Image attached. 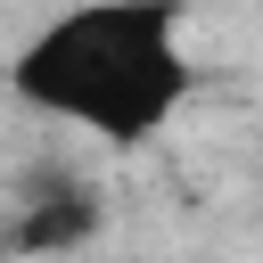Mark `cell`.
<instances>
[{
  "label": "cell",
  "mask_w": 263,
  "mask_h": 263,
  "mask_svg": "<svg viewBox=\"0 0 263 263\" xmlns=\"http://www.w3.org/2000/svg\"><path fill=\"white\" fill-rule=\"evenodd\" d=\"M189 82L197 66L181 41V0H82L49 16L8 66V90L33 115L82 123L115 148L156 140L181 115Z\"/></svg>",
  "instance_id": "1"
},
{
  "label": "cell",
  "mask_w": 263,
  "mask_h": 263,
  "mask_svg": "<svg viewBox=\"0 0 263 263\" xmlns=\"http://www.w3.org/2000/svg\"><path fill=\"white\" fill-rule=\"evenodd\" d=\"M90 230H99V197L82 181H49L41 197H25L8 255H74V247H90Z\"/></svg>",
  "instance_id": "2"
}]
</instances>
